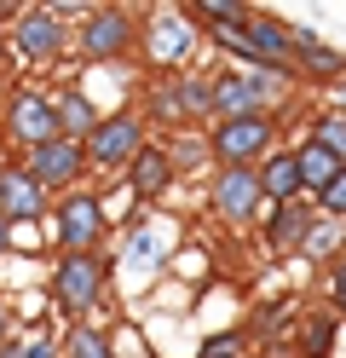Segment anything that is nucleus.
<instances>
[{
	"mask_svg": "<svg viewBox=\"0 0 346 358\" xmlns=\"http://www.w3.org/2000/svg\"><path fill=\"white\" fill-rule=\"evenodd\" d=\"M289 76H271V70H219L208 76V93H214V122H243V116H271L283 110L289 99Z\"/></svg>",
	"mask_w": 346,
	"mask_h": 358,
	"instance_id": "1",
	"label": "nucleus"
},
{
	"mask_svg": "<svg viewBox=\"0 0 346 358\" xmlns=\"http://www.w3.org/2000/svg\"><path fill=\"white\" fill-rule=\"evenodd\" d=\"M138 116H150V122L173 127V133H191L202 116H214V93H208V76H196V70H168L161 81H150L145 110H138Z\"/></svg>",
	"mask_w": 346,
	"mask_h": 358,
	"instance_id": "2",
	"label": "nucleus"
},
{
	"mask_svg": "<svg viewBox=\"0 0 346 358\" xmlns=\"http://www.w3.org/2000/svg\"><path fill=\"white\" fill-rule=\"evenodd\" d=\"M104 289H110V255H58L52 266V278H46V295H52V306L64 312V318H75L87 324V312L104 301Z\"/></svg>",
	"mask_w": 346,
	"mask_h": 358,
	"instance_id": "3",
	"label": "nucleus"
},
{
	"mask_svg": "<svg viewBox=\"0 0 346 358\" xmlns=\"http://www.w3.org/2000/svg\"><path fill=\"white\" fill-rule=\"evenodd\" d=\"M138 35H145V24H138V12L133 6H92L81 24H75V52L87 64H127L133 47H138Z\"/></svg>",
	"mask_w": 346,
	"mask_h": 358,
	"instance_id": "4",
	"label": "nucleus"
},
{
	"mask_svg": "<svg viewBox=\"0 0 346 358\" xmlns=\"http://www.w3.org/2000/svg\"><path fill=\"white\" fill-rule=\"evenodd\" d=\"M214 168H260L277 150V122L271 116H243V122H214L202 133Z\"/></svg>",
	"mask_w": 346,
	"mask_h": 358,
	"instance_id": "5",
	"label": "nucleus"
},
{
	"mask_svg": "<svg viewBox=\"0 0 346 358\" xmlns=\"http://www.w3.org/2000/svg\"><path fill=\"white\" fill-rule=\"evenodd\" d=\"M208 208L225 231H248L266 220V191H260V173L254 168H214V185H208Z\"/></svg>",
	"mask_w": 346,
	"mask_h": 358,
	"instance_id": "6",
	"label": "nucleus"
},
{
	"mask_svg": "<svg viewBox=\"0 0 346 358\" xmlns=\"http://www.w3.org/2000/svg\"><path fill=\"white\" fill-rule=\"evenodd\" d=\"M150 145V127L138 110H115L87 133V168L92 173H127V162Z\"/></svg>",
	"mask_w": 346,
	"mask_h": 358,
	"instance_id": "7",
	"label": "nucleus"
},
{
	"mask_svg": "<svg viewBox=\"0 0 346 358\" xmlns=\"http://www.w3.org/2000/svg\"><path fill=\"white\" fill-rule=\"evenodd\" d=\"M12 47L23 64H35V70H52V64L69 58V47H75V35H69V24L52 12V6H23L12 17Z\"/></svg>",
	"mask_w": 346,
	"mask_h": 358,
	"instance_id": "8",
	"label": "nucleus"
},
{
	"mask_svg": "<svg viewBox=\"0 0 346 358\" xmlns=\"http://www.w3.org/2000/svg\"><path fill=\"white\" fill-rule=\"evenodd\" d=\"M52 226H58V249L64 255H92L104 243V231H110V214H104V203H99V191H64L58 196V208H52Z\"/></svg>",
	"mask_w": 346,
	"mask_h": 358,
	"instance_id": "9",
	"label": "nucleus"
},
{
	"mask_svg": "<svg viewBox=\"0 0 346 358\" xmlns=\"http://www.w3.org/2000/svg\"><path fill=\"white\" fill-rule=\"evenodd\" d=\"M17 168L29 173L41 191H81V179L92 173V168H87V145H75V139H46V145H29Z\"/></svg>",
	"mask_w": 346,
	"mask_h": 358,
	"instance_id": "10",
	"label": "nucleus"
},
{
	"mask_svg": "<svg viewBox=\"0 0 346 358\" xmlns=\"http://www.w3.org/2000/svg\"><path fill=\"white\" fill-rule=\"evenodd\" d=\"M0 127H6V139H17L23 150L29 145H46L58 139V116H52V93H35V87H17L0 110Z\"/></svg>",
	"mask_w": 346,
	"mask_h": 358,
	"instance_id": "11",
	"label": "nucleus"
},
{
	"mask_svg": "<svg viewBox=\"0 0 346 358\" xmlns=\"http://www.w3.org/2000/svg\"><path fill=\"white\" fill-rule=\"evenodd\" d=\"M312 196H294V203H277L266 208V226H260V243L271 260H300V249H306V231H312Z\"/></svg>",
	"mask_w": 346,
	"mask_h": 358,
	"instance_id": "12",
	"label": "nucleus"
},
{
	"mask_svg": "<svg viewBox=\"0 0 346 358\" xmlns=\"http://www.w3.org/2000/svg\"><path fill=\"white\" fill-rule=\"evenodd\" d=\"M294 81L306 87H340L346 81V52L335 41H323L317 29H300L294 24Z\"/></svg>",
	"mask_w": 346,
	"mask_h": 358,
	"instance_id": "13",
	"label": "nucleus"
},
{
	"mask_svg": "<svg viewBox=\"0 0 346 358\" xmlns=\"http://www.w3.org/2000/svg\"><path fill=\"white\" fill-rule=\"evenodd\" d=\"M46 214H52L46 191L23 168L6 162V173H0V220H6V226H35V220H46Z\"/></svg>",
	"mask_w": 346,
	"mask_h": 358,
	"instance_id": "14",
	"label": "nucleus"
},
{
	"mask_svg": "<svg viewBox=\"0 0 346 358\" xmlns=\"http://www.w3.org/2000/svg\"><path fill=\"white\" fill-rule=\"evenodd\" d=\"M173 179H179V173H173V162H168V145H156V139L127 162V191L138 196V203H161V196L173 191Z\"/></svg>",
	"mask_w": 346,
	"mask_h": 358,
	"instance_id": "15",
	"label": "nucleus"
},
{
	"mask_svg": "<svg viewBox=\"0 0 346 358\" xmlns=\"http://www.w3.org/2000/svg\"><path fill=\"white\" fill-rule=\"evenodd\" d=\"M52 116H58V139L87 145V133L104 122V110L87 99V87H58V93H52Z\"/></svg>",
	"mask_w": 346,
	"mask_h": 358,
	"instance_id": "16",
	"label": "nucleus"
},
{
	"mask_svg": "<svg viewBox=\"0 0 346 358\" xmlns=\"http://www.w3.org/2000/svg\"><path fill=\"white\" fill-rule=\"evenodd\" d=\"M254 173H260V191H266L271 208H277V203H294V196H306V191H300V168H294V145H277Z\"/></svg>",
	"mask_w": 346,
	"mask_h": 358,
	"instance_id": "17",
	"label": "nucleus"
},
{
	"mask_svg": "<svg viewBox=\"0 0 346 358\" xmlns=\"http://www.w3.org/2000/svg\"><path fill=\"white\" fill-rule=\"evenodd\" d=\"M294 168H300V191H306V196H323V191L335 185V173H340V162L317 139H300L294 145Z\"/></svg>",
	"mask_w": 346,
	"mask_h": 358,
	"instance_id": "18",
	"label": "nucleus"
},
{
	"mask_svg": "<svg viewBox=\"0 0 346 358\" xmlns=\"http://www.w3.org/2000/svg\"><path fill=\"white\" fill-rule=\"evenodd\" d=\"M335 335H340V318L329 306H317L300 318V335H294V352L300 358H335Z\"/></svg>",
	"mask_w": 346,
	"mask_h": 358,
	"instance_id": "19",
	"label": "nucleus"
},
{
	"mask_svg": "<svg viewBox=\"0 0 346 358\" xmlns=\"http://www.w3.org/2000/svg\"><path fill=\"white\" fill-rule=\"evenodd\" d=\"M150 41L161 47V64H179V58H191V41H196V29H191V17H185V12L173 6V12L150 17Z\"/></svg>",
	"mask_w": 346,
	"mask_h": 358,
	"instance_id": "20",
	"label": "nucleus"
},
{
	"mask_svg": "<svg viewBox=\"0 0 346 358\" xmlns=\"http://www.w3.org/2000/svg\"><path fill=\"white\" fill-rule=\"evenodd\" d=\"M346 255V226L340 220H312V231H306V249H300V260H312V266H323V272H329V266Z\"/></svg>",
	"mask_w": 346,
	"mask_h": 358,
	"instance_id": "21",
	"label": "nucleus"
},
{
	"mask_svg": "<svg viewBox=\"0 0 346 358\" xmlns=\"http://www.w3.org/2000/svg\"><path fill=\"white\" fill-rule=\"evenodd\" d=\"M64 358H115V335L104 324H75L64 335Z\"/></svg>",
	"mask_w": 346,
	"mask_h": 358,
	"instance_id": "22",
	"label": "nucleus"
},
{
	"mask_svg": "<svg viewBox=\"0 0 346 358\" xmlns=\"http://www.w3.org/2000/svg\"><path fill=\"white\" fill-rule=\"evenodd\" d=\"M306 139H317V145H323V150H329L335 162L346 168V110H335V104H323L317 116H312V133H306Z\"/></svg>",
	"mask_w": 346,
	"mask_h": 358,
	"instance_id": "23",
	"label": "nucleus"
},
{
	"mask_svg": "<svg viewBox=\"0 0 346 358\" xmlns=\"http://www.w3.org/2000/svg\"><path fill=\"white\" fill-rule=\"evenodd\" d=\"M168 162H173V173L202 168V162H208V139H202V133H179V139L168 145Z\"/></svg>",
	"mask_w": 346,
	"mask_h": 358,
	"instance_id": "24",
	"label": "nucleus"
},
{
	"mask_svg": "<svg viewBox=\"0 0 346 358\" xmlns=\"http://www.w3.org/2000/svg\"><path fill=\"white\" fill-rule=\"evenodd\" d=\"M243 347H248V335L219 329V335H208V341L196 347V358H243Z\"/></svg>",
	"mask_w": 346,
	"mask_h": 358,
	"instance_id": "25",
	"label": "nucleus"
},
{
	"mask_svg": "<svg viewBox=\"0 0 346 358\" xmlns=\"http://www.w3.org/2000/svg\"><path fill=\"white\" fill-rule=\"evenodd\" d=\"M312 208H317L323 220H340V226H346V168L335 173V185L323 191V196H312Z\"/></svg>",
	"mask_w": 346,
	"mask_h": 358,
	"instance_id": "26",
	"label": "nucleus"
},
{
	"mask_svg": "<svg viewBox=\"0 0 346 358\" xmlns=\"http://www.w3.org/2000/svg\"><path fill=\"white\" fill-rule=\"evenodd\" d=\"M329 312H335V318H346V255L329 266Z\"/></svg>",
	"mask_w": 346,
	"mask_h": 358,
	"instance_id": "27",
	"label": "nucleus"
},
{
	"mask_svg": "<svg viewBox=\"0 0 346 358\" xmlns=\"http://www.w3.org/2000/svg\"><path fill=\"white\" fill-rule=\"evenodd\" d=\"M23 358H64L58 335H23Z\"/></svg>",
	"mask_w": 346,
	"mask_h": 358,
	"instance_id": "28",
	"label": "nucleus"
},
{
	"mask_svg": "<svg viewBox=\"0 0 346 358\" xmlns=\"http://www.w3.org/2000/svg\"><path fill=\"white\" fill-rule=\"evenodd\" d=\"M12 335V306H6V295H0V341Z\"/></svg>",
	"mask_w": 346,
	"mask_h": 358,
	"instance_id": "29",
	"label": "nucleus"
},
{
	"mask_svg": "<svg viewBox=\"0 0 346 358\" xmlns=\"http://www.w3.org/2000/svg\"><path fill=\"white\" fill-rule=\"evenodd\" d=\"M6 255H12V226L0 220V260H6Z\"/></svg>",
	"mask_w": 346,
	"mask_h": 358,
	"instance_id": "30",
	"label": "nucleus"
},
{
	"mask_svg": "<svg viewBox=\"0 0 346 358\" xmlns=\"http://www.w3.org/2000/svg\"><path fill=\"white\" fill-rule=\"evenodd\" d=\"M6 12H12V6H0V35H6Z\"/></svg>",
	"mask_w": 346,
	"mask_h": 358,
	"instance_id": "31",
	"label": "nucleus"
},
{
	"mask_svg": "<svg viewBox=\"0 0 346 358\" xmlns=\"http://www.w3.org/2000/svg\"><path fill=\"white\" fill-rule=\"evenodd\" d=\"M260 358H271V352H260Z\"/></svg>",
	"mask_w": 346,
	"mask_h": 358,
	"instance_id": "32",
	"label": "nucleus"
}]
</instances>
